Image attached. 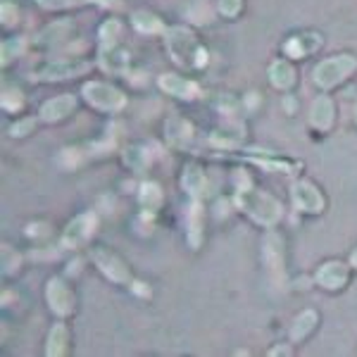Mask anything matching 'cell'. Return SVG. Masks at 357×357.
Masks as SVG:
<instances>
[{
	"instance_id": "9",
	"label": "cell",
	"mask_w": 357,
	"mask_h": 357,
	"mask_svg": "<svg viewBox=\"0 0 357 357\" xmlns=\"http://www.w3.org/2000/svg\"><path fill=\"white\" fill-rule=\"evenodd\" d=\"M314 279L324 291H341L350 281V264L341 260H326L324 264H319Z\"/></svg>"
},
{
	"instance_id": "8",
	"label": "cell",
	"mask_w": 357,
	"mask_h": 357,
	"mask_svg": "<svg viewBox=\"0 0 357 357\" xmlns=\"http://www.w3.org/2000/svg\"><path fill=\"white\" fill-rule=\"evenodd\" d=\"M45 301H48V307L53 310L57 317H69L77 307V298H74V291L69 289L62 279H50L48 286H45Z\"/></svg>"
},
{
	"instance_id": "30",
	"label": "cell",
	"mask_w": 357,
	"mask_h": 357,
	"mask_svg": "<svg viewBox=\"0 0 357 357\" xmlns=\"http://www.w3.org/2000/svg\"><path fill=\"white\" fill-rule=\"evenodd\" d=\"M33 126H36V119H33V117H29V119H22V122L13 124V129H10V134H13V136H17V138H22V136L31 134V131H33Z\"/></svg>"
},
{
	"instance_id": "23",
	"label": "cell",
	"mask_w": 357,
	"mask_h": 357,
	"mask_svg": "<svg viewBox=\"0 0 357 357\" xmlns=\"http://www.w3.org/2000/svg\"><path fill=\"white\" fill-rule=\"evenodd\" d=\"M138 203L146 212H155L162 205V191H160L158 183H143L141 193H138Z\"/></svg>"
},
{
	"instance_id": "6",
	"label": "cell",
	"mask_w": 357,
	"mask_h": 357,
	"mask_svg": "<svg viewBox=\"0 0 357 357\" xmlns=\"http://www.w3.org/2000/svg\"><path fill=\"white\" fill-rule=\"evenodd\" d=\"M291 200L301 215H321L326 207L324 193L319 191V186H314L307 178H301L291 186Z\"/></svg>"
},
{
	"instance_id": "24",
	"label": "cell",
	"mask_w": 357,
	"mask_h": 357,
	"mask_svg": "<svg viewBox=\"0 0 357 357\" xmlns=\"http://www.w3.org/2000/svg\"><path fill=\"white\" fill-rule=\"evenodd\" d=\"M119 36H122V24H119L117 20H107L105 24L100 26V43L102 45L119 43Z\"/></svg>"
},
{
	"instance_id": "4",
	"label": "cell",
	"mask_w": 357,
	"mask_h": 357,
	"mask_svg": "<svg viewBox=\"0 0 357 357\" xmlns=\"http://www.w3.org/2000/svg\"><path fill=\"white\" fill-rule=\"evenodd\" d=\"M82 96L91 107H96V110H100V112H119L126 105V96L122 91L105 82L84 84Z\"/></svg>"
},
{
	"instance_id": "33",
	"label": "cell",
	"mask_w": 357,
	"mask_h": 357,
	"mask_svg": "<svg viewBox=\"0 0 357 357\" xmlns=\"http://www.w3.org/2000/svg\"><path fill=\"white\" fill-rule=\"evenodd\" d=\"M355 124H357V102H355Z\"/></svg>"
},
{
	"instance_id": "1",
	"label": "cell",
	"mask_w": 357,
	"mask_h": 357,
	"mask_svg": "<svg viewBox=\"0 0 357 357\" xmlns=\"http://www.w3.org/2000/svg\"><path fill=\"white\" fill-rule=\"evenodd\" d=\"M167 53L178 67L198 69L207 65V50L200 45L198 36L186 26H172L165 31Z\"/></svg>"
},
{
	"instance_id": "17",
	"label": "cell",
	"mask_w": 357,
	"mask_h": 357,
	"mask_svg": "<svg viewBox=\"0 0 357 357\" xmlns=\"http://www.w3.org/2000/svg\"><path fill=\"white\" fill-rule=\"evenodd\" d=\"M165 131H167V141H169L172 146H176V148L188 146V143H191V138H193L191 122H186V119L178 117V114H174V117L167 119Z\"/></svg>"
},
{
	"instance_id": "28",
	"label": "cell",
	"mask_w": 357,
	"mask_h": 357,
	"mask_svg": "<svg viewBox=\"0 0 357 357\" xmlns=\"http://www.w3.org/2000/svg\"><path fill=\"white\" fill-rule=\"evenodd\" d=\"M22 48H24V41H22V38H15V41L8 38V41L3 43V65H8L15 55H20Z\"/></svg>"
},
{
	"instance_id": "12",
	"label": "cell",
	"mask_w": 357,
	"mask_h": 357,
	"mask_svg": "<svg viewBox=\"0 0 357 357\" xmlns=\"http://www.w3.org/2000/svg\"><path fill=\"white\" fill-rule=\"evenodd\" d=\"M74 110H77V98L72 93H60L43 102L41 110H38V117L48 124H57V122H62V119H67Z\"/></svg>"
},
{
	"instance_id": "27",
	"label": "cell",
	"mask_w": 357,
	"mask_h": 357,
	"mask_svg": "<svg viewBox=\"0 0 357 357\" xmlns=\"http://www.w3.org/2000/svg\"><path fill=\"white\" fill-rule=\"evenodd\" d=\"M220 13L227 20H236V17L243 13V0H220Z\"/></svg>"
},
{
	"instance_id": "29",
	"label": "cell",
	"mask_w": 357,
	"mask_h": 357,
	"mask_svg": "<svg viewBox=\"0 0 357 357\" xmlns=\"http://www.w3.org/2000/svg\"><path fill=\"white\" fill-rule=\"evenodd\" d=\"M17 20H20V10H17V5H13L10 0H3V24L5 26L17 24Z\"/></svg>"
},
{
	"instance_id": "16",
	"label": "cell",
	"mask_w": 357,
	"mask_h": 357,
	"mask_svg": "<svg viewBox=\"0 0 357 357\" xmlns=\"http://www.w3.org/2000/svg\"><path fill=\"white\" fill-rule=\"evenodd\" d=\"M321 36H317V33H301V36H291L289 41H286L284 50L289 57H307L312 55L314 50L321 48Z\"/></svg>"
},
{
	"instance_id": "32",
	"label": "cell",
	"mask_w": 357,
	"mask_h": 357,
	"mask_svg": "<svg viewBox=\"0 0 357 357\" xmlns=\"http://www.w3.org/2000/svg\"><path fill=\"white\" fill-rule=\"evenodd\" d=\"M350 267H355V269H357V248L353 250V255H350Z\"/></svg>"
},
{
	"instance_id": "31",
	"label": "cell",
	"mask_w": 357,
	"mask_h": 357,
	"mask_svg": "<svg viewBox=\"0 0 357 357\" xmlns=\"http://www.w3.org/2000/svg\"><path fill=\"white\" fill-rule=\"evenodd\" d=\"M289 353H291L289 348H274L272 350V355H289Z\"/></svg>"
},
{
	"instance_id": "21",
	"label": "cell",
	"mask_w": 357,
	"mask_h": 357,
	"mask_svg": "<svg viewBox=\"0 0 357 357\" xmlns=\"http://www.w3.org/2000/svg\"><path fill=\"white\" fill-rule=\"evenodd\" d=\"M181 186H183V191L191 195L193 200H198L200 193L205 191V174H203V169H200L198 165H188L186 169H183Z\"/></svg>"
},
{
	"instance_id": "5",
	"label": "cell",
	"mask_w": 357,
	"mask_h": 357,
	"mask_svg": "<svg viewBox=\"0 0 357 357\" xmlns=\"http://www.w3.org/2000/svg\"><path fill=\"white\" fill-rule=\"evenodd\" d=\"M91 262H93L98 272L105 276V279H110L112 284L124 286L131 281V272H129V267H126V262L114 250H110V248L93 245L91 248Z\"/></svg>"
},
{
	"instance_id": "26",
	"label": "cell",
	"mask_w": 357,
	"mask_h": 357,
	"mask_svg": "<svg viewBox=\"0 0 357 357\" xmlns=\"http://www.w3.org/2000/svg\"><path fill=\"white\" fill-rule=\"evenodd\" d=\"M200 207H198V203H195L193 207H191V215H188V238H191V245L193 248H198V243H200Z\"/></svg>"
},
{
	"instance_id": "14",
	"label": "cell",
	"mask_w": 357,
	"mask_h": 357,
	"mask_svg": "<svg viewBox=\"0 0 357 357\" xmlns=\"http://www.w3.org/2000/svg\"><path fill=\"white\" fill-rule=\"evenodd\" d=\"M100 65L105 72L110 74H124L131 65V53L124 48L122 43L102 45L100 50Z\"/></svg>"
},
{
	"instance_id": "19",
	"label": "cell",
	"mask_w": 357,
	"mask_h": 357,
	"mask_svg": "<svg viewBox=\"0 0 357 357\" xmlns=\"http://www.w3.org/2000/svg\"><path fill=\"white\" fill-rule=\"evenodd\" d=\"M317 324H319V314L314 312V310H305L293 319V326H291V341L298 343V341H305V338L310 336Z\"/></svg>"
},
{
	"instance_id": "3",
	"label": "cell",
	"mask_w": 357,
	"mask_h": 357,
	"mask_svg": "<svg viewBox=\"0 0 357 357\" xmlns=\"http://www.w3.org/2000/svg\"><path fill=\"white\" fill-rule=\"evenodd\" d=\"M353 72H357V57L350 53H338L317 62L312 69V82L321 91H331L343 82H348Z\"/></svg>"
},
{
	"instance_id": "18",
	"label": "cell",
	"mask_w": 357,
	"mask_h": 357,
	"mask_svg": "<svg viewBox=\"0 0 357 357\" xmlns=\"http://www.w3.org/2000/svg\"><path fill=\"white\" fill-rule=\"evenodd\" d=\"M269 84L279 91H289L296 84V69L289 60H276L269 65Z\"/></svg>"
},
{
	"instance_id": "11",
	"label": "cell",
	"mask_w": 357,
	"mask_h": 357,
	"mask_svg": "<svg viewBox=\"0 0 357 357\" xmlns=\"http://www.w3.org/2000/svg\"><path fill=\"white\" fill-rule=\"evenodd\" d=\"M93 231H96V215L84 212V215L74 217V220L67 224L65 234H62V243H65L67 248L84 245L86 241L93 236Z\"/></svg>"
},
{
	"instance_id": "13",
	"label": "cell",
	"mask_w": 357,
	"mask_h": 357,
	"mask_svg": "<svg viewBox=\"0 0 357 357\" xmlns=\"http://www.w3.org/2000/svg\"><path fill=\"white\" fill-rule=\"evenodd\" d=\"M160 89L167 96L178 98V100H195L200 96V86L193 79L178 77V74H162L160 77Z\"/></svg>"
},
{
	"instance_id": "15",
	"label": "cell",
	"mask_w": 357,
	"mask_h": 357,
	"mask_svg": "<svg viewBox=\"0 0 357 357\" xmlns=\"http://www.w3.org/2000/svg\"><path fill=\"white\" fill-rule=\"evenodd\" d=\"M333 119H336V105L329 96H319L310 107V124L314 126L317 131H329L333 126Z\"/></svg>"
},
{
	"instance_id": "20",
	"label": "cell",
	"mask_w": 357,
	"mask_h": 357,
	"mask_svg": "<svg viewBox=\"0 0 357 357\" xmlns=\"http://www.w3.org/2000/svg\"><path fill=\"white\" fill-rule=\"evenodd\" d=\"M69 348V329L65 324H55L48 331V341H45V355L48 357H60L65 355Z\"/></svg>"
},
{
	"instance_id": "10",
	"label": "cell",
	"mask_w": 357,
	"mask_h": 357,
	"mask_svg": "<svg viewBox=\"0 0 357 357\" xmlns=\"http://www.w3.org/2000/svg\"><path fill=\"white\" fill-rule=\"evenodd\" d=\"M91 69L89 62L84 60H55V62H48L38 69V77L45 79V82H60V79H69V77H79V74H86Z\"/></svg>"
},
{
	"instance_id": "25",
	"label": "cell",
	"mask_w": 357,
	"mask_h": 357,
	"mask_svg": "<svg viewBox=\"0 0 357 357\" xmlns=\"http://www.w3.org/2000/svg\"><path fill=\"white\" fill-rule=\"evenodd\" d=\"M43 10H67V8H82L89 3H102V0H36Z\"/></svg>"
},
{
	"instance_id": "22",
	"label": "cell",
	"mask_w": 357,
	"mask_h": 357,
	"mask_svg": "<svg viewBox=\"0 0 357 357\" xmlns=\"http://www.w3.org/2000/svg\"><path fill=\"white\" fill-rule=\"evenodd\" d=\"M131 24H134L141 33H158V31H167L162 20L158 15L148 13V10H136L131 15Z\"/></svg>"
},
{
	"instance_id": "7",
	"label": "cell",
	"mask_w": 357,
	"mask_h": 357,
	"mask_svg": "<svg viewBox=\"0 0 357 357\" xmlns=\"http://www.w3.org/2000/svg\"><path fill=\"white\" fill-rule=\"evenodd\" d=\"M262 257L267 264V272L272 276L274 284H284L286 267H284V238L279 234H267L262 243Z\"/></svg>"
},
{
	"instance_id": "2",
	"label": "cell",
	"mask_w": 357,
	"mask_h": 357,
	"mask_svg": "<svg viewBox=\"0 0 357 357\" xmlns=\"http://www.w3.org/2000/svg\"><path fill=\"white\" fill-rule=\"evenodd\" d=\"M238 200L241 210L245 212L250 220H255L257 224L267 229H274L279 224L281 215H284V207H281L279 200L274 195H269L267 191H257V188L248 186V188H238Z\"/></svg>"
}]
</instances>
